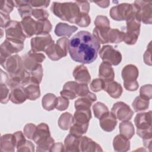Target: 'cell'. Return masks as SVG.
<instances>
[{
    "instance_id": "cell-46",
    "label": "cell",
    "mask_w": 152,
    "mask_h": 152,
    "mask_svg": "<svg viewBox=\"0 0 152 152\" xmlns=\"http://www.w3.org/2000/svg\"><path fill=\"white\" fill-rule=\"evenodd\" d=\"M31 15L37 20V21L46 20L49 17V13L47 11L42 8H34L33 10Z\"/></svg>"
},
{
    "instance_id": "cell-5",
    "label": "cell",
    "mask_w": 152,
    "mask_h": 152,
    "mask_svg": "<svg viewBox=\"0 0 152 152\" xmlns=\"http://www.w3.org/2000/svg\"><path fill=\"white\" fill-rule=\"evenodd\" d=\"M69 39L66 37L59 39L56 43H53L45 51L49 59L58 61L67 55L69 46Z\"/></svg>"
},
{
    "instance_id": "cell-14",
    "label": "cell",
    "mask_w": 152,
    "mask_h": 152,
    "mask_svg": "<svg viewBox=\"0 0 152 152\" xmlns=\"http://www.w3.org/2000/svg\"><path fill=\"white\" fill-rule=\"evenodd\" d=\"M1 65L9 73V75L16 74L24 68L23 59L18 55L11 56Z\"/></svg>"
},
{
    "instance_id": "cell-59",
    "label": "cell",
    "mask_w": 152,
    "mask_h": 152,
    "mask_svg": "<svg viewBox=\"0 0 152 152\" xmlns=\"http://www.w3.org/2000/svg\"><path fill=\"white\" fill-rule=\"evenodd\" d=\"M64 145L60 142L55 143L50 150V151H64Z\"/></svg>"
},
{
    "instance_id": "cell-39",
    "label": "cell",
    "mask_w": 152,
    "mask_h": 152,
    "mask_svg": "<svg viewBox=\"0 0 152 152\" xmlns=\"http://www.w3.org/2000/svg\"><path fill=\"white\" fill-rule=\"evenodd\" d=\"M52 28V26L50 21L48 19L37 21V36L49 34Z\"/></svg>"
},
{
    "instance_id": "cell-23",
    "label": "cell",
    "mask_w": 152,
    "mask_h": 152,
    "mask_svg": "<svg viewBox=\"0 0 152 152\" xmlns=\"http://www.w3.org/2000/svg\"><path fill=\"white\" fill-rule=\"evenodd\" d=\"M97 100V97L95 94L89 91V93L75 101L74 107L76 109H89L91 104Z\"/></svg>"
},
{
    "instance_id": "cell-1",
    "label": "cell",
    "mask_w": 152,
    "mask_h": 152,
    "mask_svg": "<svg viewBox=\"0 0 152 152\" xmlns=\"http://www.w3.org/2000/svg\"><path fill=\"white\" fill-rule=\"evenodd\" d=\"M100 48V43L90 32L80 31L69 42L68 52L72 60L83 64L94 62Z\"/></svg>"
},
{
    "instance_id": "cell-4",
    "label": "cell",
    "mask_w": 152,
    "mask_h": 152,
    "mask_svg": "<svg viewBox=\"0 0 152 152\" xmlns=\"http://www.w3.org/2000/svg\"><path fill=\"white\" fill-rule=\"evenodd\" d=\"M109 14L114 20L126 21L136 17V8L133 4L122 3L111 8Z\"/></svg>"
},
{
    "instance_id": "cell-57",
    "label": "cell",
    "mask_w": 152,
    "mask_h": 152,
    "mask_svg": "<svg viewBox=\"0 0 152 152\" xmlns=\"http://www.w3.org/2000/svg\"><path fill=\"white\" fill-rule=\"evenodd\" d=\"M17 151H34V145L30 141L27 140L26 142L20 148L17 150Z\"/></svg>"
},
{
    "instance_id": "cell-42",
    "label": "cell",
    "mask_w": 152,
    "mask_h": 152,
    "mask_svg": "<svg viewBox=\"0 0 152 152\" xmlns=\"http://www.w3.org/2000/svg\"><path fill=\"white\" fill-rule=\"evenodd\" d=\"M93 110L94 116L97 119H100L102 115L109 112L107 106L100 102L96 103L93 106Z\"/></svg>"
},
{
    "instance_id": "cell-34",
    "label": "cell",
    "mask_w": 152,
    "mask_h": 152,
    "mask_svg": "<svg viewBox=\"0 0 152 152\" xmlns=\"http://www.w3.org/2000/svg\"><path fill=\"white\" fill-rule=\"evenodd\" d=\"M120 134L130 140L134 135L135 129L132 123L129 121H122L119 124Z\"/></svg>"
},
{
    "instance_id": "cell-7",
    "label": "cell",
    "mask_w": 152,
    "mask_h": 152,
    "mask_svg": "<svg viewBox=\"0 0 152 152\" xmlns=\"http://www.w3.org/2000/svg\"><path fill=\"white\" fill-rule=\"evenodd\" d=\"M136 8V18L141 23L151 24L152 23V1H135L134 3Z\"/></svg>"
},
{
    "instance_id": "cell-6",
    "label": "cell",
    "mask_w": 152,
    "mask_h": 152,
    "mask_svg": "<svg viewBox=\"0 0 152 152\" xmlns=\"http://www.w3.org/2000/svg\"><path fill=\"white\" fill-rule=\"evenodd\" d=\"M24 46V44L23 41L6 38L0 46L1 64L4 62L7 58L12 56V54L22 50Z\"/></svg>"
},
{
    "instance_id": "cell-48",
    "label": "cell",
    "mask_w": 152,
    "mask_h": 152,
    "mask_svg": "<svg viewBox=\"0 0 152 152\" xmlns=\"http://www.w3.org/2000/svg\"><path fill=\"white\" fill-rule=\"evenodd\" d=\"M69 104V99L62 96H59L57 97V103L55 108L60 111L65 110L68 107Z\"/></svg>"
},
{
    "instance_id": "cell-19",
    "label": "cell",
    "mask_w": 152,
    "mask_h": 152,
    "mask_svg": "<svg viewBox=\"0 0 152 152\" xmlns=\"http://www.w3.org/2000/svg\"><path fill=\"white\" fill-rule=\"evenodd\" d=\"M49 137H50V132L49 126L45 123H40L36 126L32 140L37 145Z\"/></svg>"
},
{
    "instance_id": "cell-11",
    "label": "cell",
    "mask_w": 152,
    "mask_h": 152,
    "mask_svg": "<svg viewBox=\"0 0 152 152\" xmlns=\"http://www.w3.org/2000/svg\"><path fill=\"white\" fill-rule=\"evenodd\" d=\"M110 112L121 121H129L134 115V112L130 107L123 102L115 103L113 105Z\"/></svg>"
},
{
    "instance_id": "cell-25",
    "label": "cell",
    "mask_w": 152,
    "mask_h": 152,
    "mask_svg": "<svg viewBox=\"0 0 152 152\" xmlns=\"http://www.w3.org/2000/svg\"><path fill=\"white\" fill-rule=\"evenodd\" d=\"M24 87L22 86H17L11 90L10 100L15 104H21L27 99Z\"/></svg>"
},
{
    "instance_id": "cell-31",
    "label": "cell",
    "mask_w": 152,
    "mask_h": 152,
    "mask_svg": "<svg viewBox=\"0 0 152 152\" xmlns=\"http://www.w3.org/2000/svg\"><path fill=\"white\" fill-rule=\"evenodd\" d=\"M14 3L22 19L27 17H31L33 9L28 3V1H14Z\"/></svg>"
},
{
    "instance_id": "cell-52",
    "label": "cell",
    "mask_w": 152,
    "mask_h": 152,
    "mask_svg": "<svg viewBox=\"0 0 152 152\" xmlns=\"http://www.w3.org/2000/svg\"><path fill=\"white\" fill-rule=\"evenodd\" d=\"M14 135L15 138V141H16V148L17 150L20 148L21 147H22L27 141L24 133H23L21 131H17L14 133Z\"/></svg>"
},
{
    "instance_id": "cell-13",
    "label": "cell",
    "mask_w": 152,
    "mask_h": 152,
    "mask_svg": "<svg viewBox=\"0 0 152 152\" xmlns=\"http://www.w3.org/2000/svg\"><path fill=\"white\" fill-rule=\"evenodd\" d=\"M6 38L24 42L25 36L21 23L15 20H11L5 28Z\"/></svg>"
},
{
    "instance_id": "cell-26",
    "label": "cell",
    "mask_w": 152,
    "mask_h": 152,
    "mask_svg": "<svg viewBox=\"0 0 152 152\" xmlns=\"http://www.w3.org/2000/svg\"><path fill=\"white\" fill-rule=\"evenodd\" d=\"M91 118V112L89 109H76L73 116V122L80 124H88Z\"/></svg>"
},
{
    "instance_id": "cell-28",
    "label": "cell",
    "mask_w": 152,
    "mask_h": 152,
    "mask_svg": "<svg viewBox=\"0 0 152 152\" xmlns=\"http://www.w3.org/2000/svg\"><path fill=\"white\" fill-rule=\"evenodd\" d=\"M81 137L69 134L64 140V148L66 151H80Z\"/></svg>"
},
{
    "instance_id": "cell-9",
    "label": "cell",
    "mask_w": 152,
    "mask_h": 152,
    "mask_svg": "<svg viewBox=\"0 0 152 152\" xmlns=\"http://www.w3.org/2000/svg\"><path fill=\"white\" fill-rule=\"evenodd\" d=\"M99 53L102 61L111 65H118L122 61V56L121 52L110 45L103 46Z\"/></svg>"
},
{
    "instance_id": "cell-41",
    "label": "cell",
    "mask_w": 152,
    "mask_h": 152,
    "mask_svg": "<svg viewBox=\"0 0 152 152\" xmlns=\"http://www.w3.org/2000/svg\"><path fill=\"white\" fill-rule=\"evenodd\" d=\"M55 144V140L50 136L47 139L41 141L37 144V151H50L53 144Z\"/></svg>"
},
{
    "instance_id": "cell-35",
    "label": "cell",
    "mask_w": 152,
    "mask_h": 152,
    "mask_svg": "<svg viewBox=\"0 0 152 152\" xmlns=\"http://www.w3.org/2000/svg\"><path fill=\"white\" fill-rule=\"evenodd\" d=\"M57 97L54 94L47 93L42 98V104L44 109L50 111L56 107Z\"/></svg>"
},
{
    "instance_id": "cell-54",
    "label": "cell",
    "mask_w": 152,
    "mask_h": 152,
    "mask_svg": "<svg viewBox=\"0 0 152 152\" xmlns=\"http://www.w3.org/2000/svg\"><path fill=\"white\" fill-rule=\"evenodd\" d=\"M88 93H89V90L87 84L78 83L77 86V89H76V94L77 96L83 97L87 95Z\"/></svg>"
},
{
    "instance_id": "cell-2",
    "label": "cell",
    "mask_w": 152,
    "mask_h": 152,
    "mask_svg": "<svg viewBox=\"0 0 152 152\" xmlns=\"http://www.w3.org/2000/svg\"><path fill=\"white\" fill-rule=\"evenodd\" d=\"M137 134L144 142V145L151 151V111L138 113L134 119Z\"/></svg>"
},
{
    "instance_id": "cell-49",
    "label": "cell",
    "mask_w": 152,
    "mask_h": 152,
    "mask_svg": "<svg viewBox=\"0 0 152 152\" xmlns=\"http://www.w3.org/2000/svg\"><path fill=\"white\" fill-rule=\"evenodd\" d=\"M140 96L150 100L152 97V86L151 84H145L142 86L140 90Z\"/></svg>"
},
{
    "instance_id": "cell-44",
    "label": "cell",
    "mask_w": 152,
    "mask_h": 152,
    "mask_svg": "<svg viewBox=\"0 0 152 152\" xmlns=\"http://www.w3.org/2000/svg\"><path fill=\"white\" fill-rule=\"evenodd\" d=\"M90 22H91V18L88 14L80 12L75 23L80 27H86L89 26V24H90Z\"/></svg>"
},
{
    "instance_id": "cell-33",
    "label": "cell",
    "mask_w": 152,
    "mask_h": 152,
    "mask_svg": "<svg viewBox=\"0 0 152 152\" xmlns=\"http://www.w3.org/2000/svg\"><path fill=\"white\" fill-rule=\"evenodd\" d=\"M24 87L27 99L30 100H35L40 97V90L39 84L30 83Z\"/></svg>"
},
{
    "instance_id": "cell-36",
    "label": "cell",
    "mask_w": 152,
    "mask_h": 152,
    "mask_svg": "<svg viewBox=\"0 0 152 152\" xmlns=\"http://www.w3.org/2000/svg\"><path fill=\"white\" fill-rule=\"evenodd\" d=\"M149 100L140 95L136 97L132 103L135 112H139L147 110L149 107Z\"/></svg>"
},
{
    "instance_id": "cell-20",
    "label": "cell",
    "mask_w": 152,
    "mask_h": 152,
    "mask_svg": "<svg viewBox=\"0 0 152 152\" xmlns=\"http://www.w3.org/2000/svg\"><path fill=\"white\" fill-rule=\"evenodd\" d=\"M16 147L15 138L14 134H7L1 136V151L13 152Z\"/></svg>"
},
{
    "instance_id": "cell-37",
    "label": "cell",
    "mask_w": 152,
    "mask_h": 152,
    "mask_svg": "<svg viewBox=\"0 0 152 152\" xmlns=\"http://www.w3.org/2000/svg\"><path fill=\"white\" fill-rule=\"evenodd\" d=\"M73 121V116L69 112H65L58 119V126L63 130H68L72 125Z\"/></svg>"
},
{
    "instance_id": "cell-10",
    "label": "cell",
    "mask_w": 152,
    "mask_h": 152,
    "mask_svg": "<svg viewBox=\"0 0 152 152\" xmlns=\"http://www.w3.org/2000/svg\"><path fill=\"white\" fill-rule=\"evenodd\" d=\"M24 68L29 72L37 69L45 59V56L42 53L29 50L23 56Z\"/></svg>"
},
{
    "instance_id": "cell-40",
    "label": "cell",
    "mask_w": 152,
    "mask_h": 152,
    "mask_svg": "<svg viewBox=\"0 0 152 152\" xmlns=\"http://www.w3.org/2000/svg\"><path fill=\"white\" fill-rule=\"evenodd\" d=\"M88 128V124H80L73 122L69 128V134L78 137H81L85 134Z\"/></svg>"
},
{
    "instance_id": "cell-27",
    "label": "cell",
    "mask_w": 152,
    "mask_h": 152,
    "mask_svg": "<svg viewBox=\"0 0 152 152\" xmlns=\"http://www.w3.org/2000/svg\"><path fill=\"white\" fill-rule=\"evenodd\" d=\"M113 147L116 151H127L130 149L129 140L121 134L117 135L113 138Z\"/></svg>"
},
{
    "instance_id": "cell-58",
    "label": "cell",
    "mask_w": 152,
    "mask_h": 152,
    "mask_svg": "<svg viewBox=\"0 0 152 152\" xmlns=\"http://www.w3.org/2000/svg\"><path fill=\"white\" fill-rule=\"evenodd\" d=\"M0 26L1 28H5L8 23L11 21L10 16L9 14H7L5 13H2L0 12Z\"/></svg>"
},
{
    "instance_id": "cell-22",
    "label": "cell",
    "mask_w": 152,
    "mask_h": 152,
    "mask_svg": "<svg viewBox=\"0 0 152 152\" xmlns=\"http://www.w3.org/2000/svg\"><path fill=\"white\" fill-rule=\"evenodd\" d=\"M111 97L118 99L123 92V88L121 84L113 80L105 81V86L103 89Z\"/></svg>"
},
{
    "instance_id": "cell-32",
    "label": "cell",
    "mask_w": 152,
    "mask_h": 152,
    "mask_svg": "<svg viewBox=\"0 0 152 152\" xmlns=\"http://www.w3.org/2000/svg\"><path fill=\"white\" fill-rule=\"evenodd\" d=\"M110 29V27H95L93 31V36L100 43H107V36Z\"/></svg>"
},
{
    "instance_id": "cell-18",
    "label": "cell",
    "mask_w": 152,
    "mask_h": 152,
    "mask_svg": "<svg viewBox=\"0 0 152 152\" xmlns=\"http://www.w3.org/2000/svg\"><path fill=\"white\" fill-rule=\"evenodd\" d=\"M73 77L78 83L88 84L91 80V76L88 70L84 65H77L73 70Z\"/></svg>"
},
{
    "instance_id": "cell-56",
    "label": "cell",
    "mask_w": 152,
    "mask_h": 152,
    "mask_svg": "<svg viewBox=\"0 0 152 152\" xmlns=\"http://www.w3.org/2000/svg\"><path fill=\"white\" fill-rule=\"evenodd\" d=\"M80 8L81 12L88 14L90 11V4L87 1H75Z\"/></svg>"
},
{
    "instance_id": "cell-38",
    "label": "cell",
    "mask_w": 152,
    "mask_h": 152,
    "mask_svg": "<svg viewBox=\"0 0 152 152\" xmlns=\"http://www.w3.org/2000/svg\"><path fill=\"white\" fill-rule=\"evenodd\" d=\"M125 32L117 28H110L108 33V42L111 43H119L124 40Z\"/></svg>"
},
{
    "instance_id": "cell-30",
    "label": "cell",
    "mask_w": 152,
    "mask_h": 152,
    "mask_svg": "<svg viewBox=\"0 0 152 152\" xmlns=\"http://www.w3.org/2000/svg\"><path fill=\"white\" fill-rule=\"evenodd\" d=\"M77 84L78 83L75 81H68L65 83L62 90L60 92L61 96L69 100L75 99L77 97L76 94Z\"/></svg>"
},
{
    "instance_id": "cell-24",
    "label": "cell",
    "mask_w": 152,
    "mask_h": 152,
    "mask_svg": "<svg viewBox=\"0 0 152 152\" xmlns=\"http://www.w3.org/2000/svg\"><path fill=\"white\" fill-rule=\"evenodd\" d=\"M99 77L104 81L113 80L115 78V72L111 65L107 62H103L99 66Z\"/></svg>"
},
{
    "instance_id": "cell-3",
    "label": "cell",
    "mask_w": 152,
    "mask_h": 152,
    "mask_svg": "<svg viewBox=\"0 0 152 152\" xmlns=\"http://www.w3.org/2000/svg\"><path fill=\"white\" fill-rule=\"evenodd\" d=\"M50 10L53 14L64 21L75 23L80 14L78 5L74 2H53Z\"/></svg>"
},
{
    "instance_id": "cell-50",
    "label": "cell",
    "mask_w": 152,
    "mask_h": 152,
    "mask_svg": "<svg viewBox=\"0 0 152 152\" xmlns=\"http://www.w3.org/2000/svg\"><path fill=\"white\" fill-rule=\"evenodd\" d=\"M36 126H37L36 125L31 123L27 124L24 126L23 129V132L24 135L28 139H32L33 134L36 131Z\"/></svg>"
},
{
    "instance_id": "cell-55",
    "label": "cell",
    "mask_w": 152,
    "mask_h": 152,
    "mask_svg": "<svg viewBox=\"0 0 152 152\" xmlns=\"http://www.w3.org/2000/svg\"><path fill=\"white\" fill-rule=\"evenodd\" d=\"M151 42L149 43L147 50L144 53L143 58L144 62L145 64L151 66Z\"/></svg>"
},
{
    "instance_id": "cell-17",
    "label": "cell",
    "mask_w": 152,
    "mask_h": 152,
    "mask_svg": "<svg viewBox=\"0 0 152 152\" xmlns=\"http://www.w3.org/2000/svg\"><path fill=\"white\" fill-rule=\"evenodd\" d=\"M23 32L26 37H31L36 34L37 30V21L31 17H27L22 19L20 22Z\"/></svg>"
},
{
    "instance_id": "cell-45",
    "label": "cell",
    "mask_w": 152,
    "mask_h": 152,
    "mask_svg": "<svg viewBox=\"0 0 152 152\" xmlns=\"http://www.w3.org/2000/svg\"><path fill=\"white\" fill-rule=\"evenodd\" d=\"M15 7V3L13 1H0V10L1 12L10 14V13L13 10Z\"/></svg>"
},
{
    "instance_id": "cell-29",
    "label": "cell",
    "mask_w": 152,
    "mask_h": 152,
    "mask_svg": "<svg viewBox=\"0 0 152 152\" xmlns=\"http://www.w3.org/2000/svg\"><path fill=\"white\" fill-rule=\"evenodd\" d=\"M77 30L78 27L75 26H70L64 23H59L55 27V33L58 37H70Z\"/></svg>"
},
{
    "instance_id": "cell-16",
    "label": "cell",
    "mask_w": 152,
    "mask_h": 152,
    "mask_svg": "<svg viewBox=\"0 0 152 152\" xmlns=\"http://www.w3.org/2000/svg\"><path fill=\"white\" fill-rule=\"evenodd\" d=\"M99 124L102 129L106 132L112 131L116 127L118 121L115 116L109 111L99 119Z\"/></svg>"
},
{
    "instance_id": "cell-60",
    "label": "cell",
    "mask_w": 152,
    "mask_h": 152,
    "mask_svg": "<svg viewBox=\"0 0 152 152\" xmlns=\"http://www.w3.org/2000/svg\"><path fill=\"white\" fill-rule=\"evenodd\" d=\"M95 4H96L99 7L102 8H107L109 4L110 1H94Z\"/></svg>"
},
{
    "instance_id": "cell-53",
    "label": "cell",
    "mask_w": 152,
    "mask_h": 152,
    "mask_svg": "<svg viewBox=\"0 0 152 152\" xmlns=\"http://www.w3.org/2000/svg\"><path fill=\"white\" fill-rule=\"evenodd\" d=\"M50 1L45 0H32L28 1V3L31 7H34L36 8H47Z\"/></svg>"
},
{
    "instance_id": "cell-15",
    "label": "cell",
    "mask_w": 152,
    "mask_h": 152,
    "mask_svg": "<svg viewBox=\"0 0 152 152\" xmlns=\"http://www.w3.org/2000/svg\"><path fill=\"white\" fill-rule=\"evenodd\" d=\"M138 69L137 67L133 64H128L125 66L121 72L122 78L124 80V86L131 83H135L138 77Z\"/></svg>"
},
{
    "instance_id": "cell-21",
    "label": "cell",
    "mask_w": 152,
    "mask_h": 152,
    "mask_svg": "<svg viewBox=\"0 0 152 152\" xmlns=\"http://www.w3.org/2000/svg\"><path fill=\"white\" fill-rule=\"evenodd\" d=\"M100 145L86 136H81L80 142V151H102Z\"/></svg>"
},
{
    "instance_id": "cell-47",
    "label": "cell",
    "mask_w": 152,
    "mask_h": 152,
    "mask_svg": "<svg viewBox=\"0 0 152 152\" xmlns=\"http://www.w3.org/2000/svg\"><path fill=\"white\" fill-rule=\"evenodd\" d=\"M105 81L102 78H95L90 83V89L94 92H99L104 89Z\"/></svg>"
},
{
    "instance_id": "cell-12",
    "label": "cell",
    "mask_w": 152,
    "mask_h": 152,
    "mask_svg": "<svg viewBox=\"0 0 152 152\" xmlns=\"http://www.w3.org/2000/svg\"><path fill=\"white\" fill-rule=\"evenodd\" d=\"M31 50L36 52H45L46 49L54 43L51 36L49 34L39 35L31 38Z\"/></svg>"
},
{
    "instance_id": "cell-51",
    "label": "cell",
    "mask_w": 152,
    "mask_h": 152,
    "mask_svg": "<svg viewBox=\"0 0 152 152\" xmlns=\"http://www.w3.org/2000/svg\"><path fill=\"white\" fill-rule=\"evenodd\" d=\"M96 27H110V21L106 16L97 15L94 20Z\"/></svg>"
},
{
    "instance_id": "cell-43",
    "label": "cell",
    "mask_w": 152,
    "mask_h": 152,
    "mask_svg": "<svg viewBox=\"0 0 152 152\" xmlns=\"http://www.w3.org/2000/svg\"><path fill=\"white\" fill-rule=\"evenodd\" d=\"M10 88L7 83H0V101L1 103L5 104L10 100Z\"/></svg>"
},
{
    "instance_id": "cell-8",
    "label": "cell",
    "mask_w": 152,
    "mask_h": 152,
    "mask_svg": "<svg viewBox=\"0 0 152 152\" xmlns=\"http://www.w3.org/2000/svg\"><path fill=\"white\" fill-rule=\"evenodd\" d=\"M140 22L134 17L126 22V32L124 42L128 45H135L138 39L140 33Z\"/></svg>"
}]
</instances>
